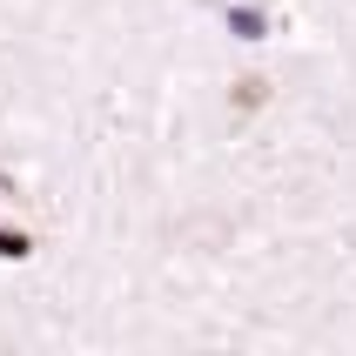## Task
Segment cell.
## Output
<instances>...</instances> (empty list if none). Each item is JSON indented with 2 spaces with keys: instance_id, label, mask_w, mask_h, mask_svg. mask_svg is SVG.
I'll list each match as a JSON object with an SVG mask.
<instances>
[{
  "instance_id": "cell-1",
  "label": "cell",
  "mask_w": 356,
  "mask_h": 356,
  "mask_svg": "<svg viewBox=\"0 0 356 356\" xmlns=\"http://www.w3.org/2000/svg\"><path fill=\"white\" fill-rule=\"evenodd\" d=\"M229 27H236L242 40H262V34H269V14H262V7H249V0H242V7H229Z\"/></svg>"
},
{
  "instance_id": "cell-2",
  "label": "cell",
  "mask_w": 356,
  "mask_h": 356,
  "mask_svg": "<svg viewBox=\"0 0 356 356\" xmlns=\"http://www.w3.org/2000/svg\"><path fill=\"white\" fill-rule=\"evenodd\" d=\"M27 256H34V236L14 229V222H0V262H27Z\"/></svg>"
},
{
  "instance_id": "cell-3",
  "label": "cell",
  "mask_w": 356,
  "mask_h": 356,
  "mask_svg": "<svg viewBox=\"0 0 356 356\" xmlns=\"http://www.w3.org/2000/svg\"><path fill=\"white\" fill-rule=\"evenodd\" d=\"M262 101H269V88H262V81H242V95H236L242 115H249V108H262Z\"/></svg>"
}]
</instances>
